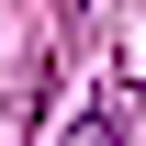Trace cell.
I'll list each match as a JSON object with an SVG mask.
<instances>
[{"instance_id": "cell-1", "label": "cell", "mask_w": 146, "mask_h": 146, "mask_svg": "<svg viewBox=\"0 0 146 146\" xmlns=\"http://www.w3.org/2000/svg\"><path fill=\"white\" fill-rule=\"evenodd\" d=\"M68 146H124V112H112V101H90V112L68 124Z\"/></svg>"}]
</instances>
